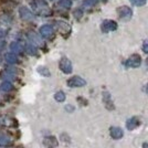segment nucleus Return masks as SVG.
<instances>
[{
    "mask_svg": "<svg viewBox=\"0 0 148 148\" xmlns=\"http://www.w3.org/2000/svg\"><path fill=\"white\" fill-rule=\"evenodd\" d=\"M119 14L122 18L130 19L132 16V10L128 7H122V8H119Z\"/></svg>",
    "mask_w": 148,
    "mask_h": 148,
    "instance_id": "2",
    "label": "nucleus"
},
{
    "mask_svg": "<svg viewBox=\"0 0 148 148\" xmlns=\"http://www.w3.org/2000/svg\"><path fill=\"white\" fill-rule=\"evenodd\" d=\"M7 0H0V2H6Z\"/></svg>",
    "mask_w": 148,
    "mask_h": 148,
    "instance_id": "8",
    "label": "nucleus"
},
{
    "mask_svg": "<svg viewBox=\"0 0 148 148\" xmlns=\"http://www.w3.org/2000/svg\"><path fill=\"white\" fill-rule=\"evenodd\" d=\"M133 3H135L136 6H143L146 3V0H132Z\"/></svg>",
    "mask_w": 148,
    "mask_h": 148,
    "instance_id": "6",
    "label": "nucleus"
},
{
    "mask_svg": "<svg viewBox=\"0 0 148 148\" xmlns=\"http://www.w3.org/2000/svg\"><path fill=\"white\" fill-rule=\"evenodd\" d=\"M143 49H144V51H145V52H147V53H148V40L144 42V47H143Z\"/></svg>",
    "mask_w": 148,
    "mask_h": 148,
    "instance_id": "7",
    "label": "nucleus"
},
{
    "mask_svg": "<svg viewBox=\"0 0 148 148\" xmlns=\"http://www.w3.org/2000/svg\"><path fill=\"white\" fill-rule=\"evenodd\" d=\"M127 64H128L130 66H133V68L139 66V64H140V58H139V56H133L130 60L127 61Z\"/></svg>",
    "mask_w": 148,
    "mask_h": 148,
    "instance_id": "1",
    "label": "nucleus"
},
{
    "mask_svg": "<svg viewBox=\"0 0 148 148\" xmlns=\"http://www.w3.org/2000/svg\"><path fill=\"white\" fill-rule=\"evenodd\" d=\"M137 124H138L137 119H136V118H132L130 122H128V125H127V126H128L130 130H132V128H134L135 126H137Z\"/></svg>",
    "mask_w": 148,
    "mask_h": 148,
    "instance_id": "4",
    "label": "nucleus"
},
{
    "mask_svg": "<svg viewBox=\"0 0 148 148\" xmlns=\"http://www.w3.org/2000/svg\"><path fill=\"white\" fill-rule=\"evenodd\" d=\"M147 64H148V59H147Z\"/></svg>",
    "mask_w": 148,
    "mask_h": 148,
    "instance_id": "10",
    "label": "nucleus"
},
{
    "mask_svg": "<svg viewBox=\"0 0 148 148\" xmlns=\"http://www.w3.org/2000/svg\"><path fill=\"white\" fill-rule=\"evenodd\" d=\"M9 144V139L3 137V136H0V145L1 146H7Z\"/></svg>",
    "mask_w": 148,
    "mask_h": 148,
    "instance_id": "5",
    "label": "nucleus"
},
{
    "mask_svg": "<svg viewBox=\"0 0 148 148\" xmlns=\"http://www.w3.org/2000/svg\"><path fill=\"white\" fill-rule=\"evenodd\" d=\"M146 91H147V93H148V84H147V87H146Z\"/></svg>",
    "mask_w": 148,
    "mask_h": 148,
    "instance_id": "9",
    "label": "nucleus"
},
{
    "mask_svg": "<svg viewBox=\"0 0 148 148\" xmlns=\"http://www.w3.org/2000/svg\"><path fill=\"white\" fill-rule=\"evenodd\" d=\"M112 135L115 138H119L122 136V130H119V128H113L112 130Z\"/></svg>",
    "mask_w": 148,
    "mask_h": 148,
    "instance_id": "3",
    "label": "nucleus"
}]
</instances>
